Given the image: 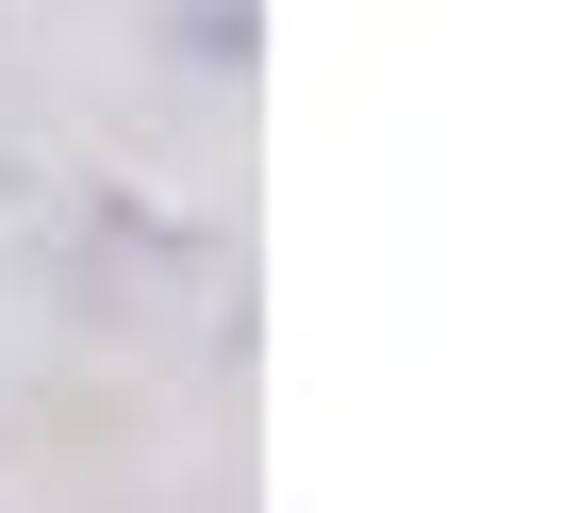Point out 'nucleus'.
<instances>
[{
    "mask_svg": "<svg viewBox=\"0 0 563 513\" xmlns=\"http://www.w3.org/2000/svg\"><path fill=\"white\" fill-rule=\"evenodd\" d=\"M249 34H265L249 0H183V18H166V51H183L199 83H232V67H249Z\"/></svg>",
    "mask_w": 563,
    "mask_h": 513,
    "instance_id": "1",
    "label": "nucleus"
}]
</instances>
